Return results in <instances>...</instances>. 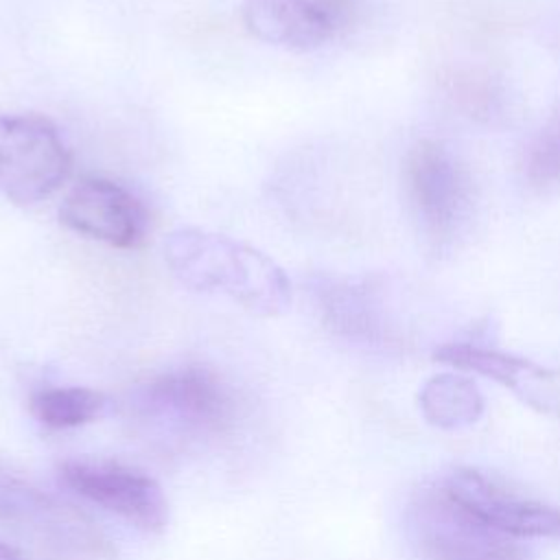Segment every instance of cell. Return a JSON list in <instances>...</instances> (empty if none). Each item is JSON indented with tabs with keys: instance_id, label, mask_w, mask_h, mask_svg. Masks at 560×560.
<instances>
[{
	"instance_id": "5bb4252c",
	"label": "cell",
	"mask_w": 560,
	"mask_h": 560,
	"mask_svg": "<svg viewBox=\"0 0 560 560\" xmlns=\"http://www.w3.org/2000/svg\"><path fill=\"white\" fill-rule=\"evenodd\" d=\"M525 177L536 188L560 186V112L542 125L527 147Z\"/></svg>"
},
{
	"instance_id": "9a60e30c",
	"label": "cell",
	"mask_w": 560,
	"mask_h": 560,
	"mask_svg": "<svg viewBox=\"0 0 560 560\" xmlns=\"http://www.w3.org/2000/svg\"><path fill=\"white\" fill-rule=\"evenodd\" d=\"M0 560H28V558L22 551H18L15 547L0 540Z\"/></svg>"
},
{
	"instance_id": "52a82bcc",
	"label": "cell",
	"mask_w": 560,
	"mask_h": 560,
	"mask_svg": "<svg viewBox=\"0 0 560 560\" xmlns=\"http://www.w3.org/2000/svg\"><path fill=\"white\" fill-rule=\"evenodd\" d=\"M59 221L79 236L116 249H136L149 232L144 203L122 184L85 175L77 179L59 206Z\"/></svg>"
},
{
	"instance_id": "8992f818",
	"label": "cell",
	"mask_w": 560,
	"mask_h": 560,
	"mask_svg": "<svg viewBox=\"0 0 560 560\" xmlns=\"http://www.w3.org/2000/svg\"><path fill=\"white\" fill-rule=\"evenodd\" d=\"M405 186L429 236L448 238L470 208V177L438 140L416 142L405 158Z\"/></svg>"
},
{
	"instance_id": "5b68a950",
	"label": "cell",
	"mask_w": 560,
	"mask_h": 560,
	"mask_svg": "<svg viewBox=\"0 0 560 560\" xmlns=\"http://www.w3.org/2000/svg\"><path fill=\"white\" fill-rule=\"evenodd\" d=\"M133 409L175 431L214 433L232 420L234 400L214 372L186 365L140 385L133 394Z\"/></svg>"
},
{
	"instance_id": "7c38bea8",
	"label": "cell",
	"mask_w": 560,
	"mask_h": 560,
	"mask_svg": "<svg viewBox=\"0 0 560 560\" xmlns=\"http://www.w3.org/2000/svg\"><path fill=\"white\" fill-rule=\"evenodd\" d=\"M418 400L422 416L442 429L472 424L483 413V396L477 385L453 372L431 376L420 389Z\"/></svg>"
},
{
	"instance_id": "7a4b0ae2",
	"label": "cell",
	"mask_w": 560,
	"mask_h": 560,
	"mask_svg": "<svg viewBox=\"0 0 560 560\" xmlns=\"http://www.w3.org/2000/svg\"><path fill=\"white\" fill-rule=\"evenodd\" d=\"M405 521L407 536L424 560H529L525 540L483 523L444 483L418 490Z\"/></svg>"
},
{
	"instance_id": "3957f363",
	"label": "cell",
	"mask_w": 560,
	"mask_h": 560,
	"mask_svg": "<svg viewBox=\"0 0 560 560\" xmlns=\"http://www.w3.org/2000/svg\"><path fill=\"white\" fill-rule=\"evenodd\" d=\"M72 153L57 125L42 114L0 112V192L35 206L70 177Z\"/></svg>"
},
{
	"instance_id": "6da1fadb",
	"label": "cell",
	"mask_w": 560,
	"mask_h": 560,
	"mask_svg": "<svg viewBox=\"0 0 560 560\" xmlns=\"http://www.w3.org/2000/svg\"><path fill=\"white\" fill-rule=\"evenodd\" d=\"M164 258L173 278L188 291L225 295L258 317H276L291 304V280L260 249L201 228L168 234Z\"/></svg>"
},
{
	"instance_id": "4fadbf2b",
	"label": "cell",
	"mask_w": 560,
	"mask_h": 560,
	"mask_svg": "<svg viewBox=\"0 0 560 560\" xmlns=\"http://www.w3.org/2000/svg\"><path fill=\"white\" fill-rule=\"evenodd\" d=\"M107 407V398L90 387L61 385L42 387L31 394V416L48 429H74L96 420Z\"/></svg>"
},
{
	"instance_id": "ba28073f",
	"label": "cell",
	"mask_w": 560,
	"mask_h": 560,
	"mask_svg": "<svg viewBox=\"0 0 560 560\" xmlns=\"http://www.w3.org/2000/svg\"><path fill=\"white\" fill-rule=\"evenodd\" d=\"M359 0H245V28L271 46L308 52L343 35L357 20Z\"/></svg>"
},
{
	"instance_id": "30bf717a",
	"label": "cell",
	"mask_w": 560,
	"mask_h": 560,
	"mask_svg": "<svg viewBox=\"0 0 560 560\" xmlns=\"http://www.w3.org/2000/svg\"><path fill=\"white\" fill-rule=\"evenodd\" d=\"M446 490L490 527L518 540H560V508L512 490L503 481L477 470L455 468Z\"/></svg>"
},
{
	"instance_id": "8fae6325",
	"label": "cell",
	"mask_w": 560,
	"mask_h": 560,
	"mask_svg": "<svg viewBox=\"0 0 560 560\" xmlns=\"http://www.w3.org/2000/svg\"><path fill=\"white\" fill-rule=\"evenodd\" d=\"M433 359L455 370L481 374L510 389L532 409L560 418V370L556 368L470 341L444 343L433 352Z\"/></svg>"
},
{
	"instance_id": "9c48e42d",
	"label": "cell",
	"mask_w": 560,
	"mask_h": 560,
	"mask_svg": "<svg viewBox=\"0 0 560 560\" xmlns=\"http://www.w3.org/2000/svg\"><path fill=\"white\" fill-rule=\"evenodd\" d=\"M0 518L42 536L59 549L94 560L112 558L109 540L88 516L9 472L4 466H0Z\"/></svg>"
},
{
	"instance_id": "277c9868",
	"label": "cell",
	"mask_w": 560,
	"mask_h": 560,
	"mask_svg": "<svg viewBox=\"0 0 560 560\" xmlns=\"http://www.w3.org/2000/svg\"><path fill=\"white\" fill-rule=\"evenodd\" d=\"M59 481L140 532L160 534L168 525V501L162 486L136 466L112 459L72 457L59 464Z\"/></svg>"
}]
</instances>
